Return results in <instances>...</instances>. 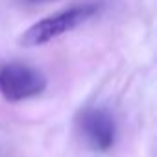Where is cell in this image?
<instances>
[{
    "label": "cell",
    "mask_w": 157,
    "mask_h": 157,
    "mask_svg": "<svg viewBox=\"0 0 157 157\" xmlns=\"http://www.w3.org/2000/svg\"><path fill=\"white\" fill-rule=\"evenodd\" d=\"M102 4L98 2H85V4H78L72 8H67L59 13L48 15L41 21H37L35 24H32L22 35H21V44L22 46H41L46 44L54 39H57L59 35L76 30L78 26L85 24L87 21H91L98 11H100Z\"/></svg>",
    "instance_id": "1"
},
{
    "label": "cell",
    "mask_w": 157,
    "mask_h": 157,
    "mask_svg": "<svg viewBox=\"0 0 157 157\" xmlns=\"http://www.w3.org/2000/svg\"><path fill=\"white\" fill-rule=\"evenodd\" d=\"M46 2H52V0H19V4H24V6H37V4H46Z\"/></svg>",
    "instance_id": "4"
},
{
    "label": "cell",
    "mask_w": 157,
    "mask_h": 157,
    "mask_svg": "<svg viewBox=\"0 0 157 157\" xmlns=\"http://www.w3.org/2000/svg\"><path fill=\"white\" fill-rule=\"evenodd\" d=\"M78 128L87 144L96 151H107L115 144L117 124L113 115L104 107H87L78 117Z\"/></svg>",
    "instance_id": "3"
},
{
    "label": "cell",
    "mask_w": 157,
    "mask_h": 157,
    "mask_svg": "<svg viewBox=\"0 0 157 157\" xmlns=\"http://www.w3.org/2000/svg\"><path fill=\"white\" fill-rule=\"evenodd\" d=\"M46 76L21 61L0 65V96L8 102H22L39 96L46 89Z\"/></svg>",
    "instance_id": "2"
}]
</instances>
